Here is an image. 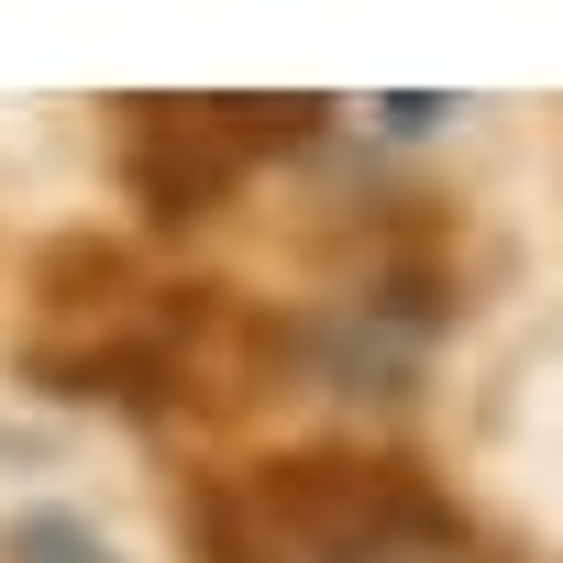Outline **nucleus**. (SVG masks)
Here are the masks:
<instances>
[{
    "instance_id": "1",
    "label": "nucleus",
    "mask_w": 563,
    "mask_h": 563,
    "mask_svg": "<svg viewBox=\"0 0 563 563\" xmlns=\"http://www.w3.org/2000/svg\"><path fill=\"white\" fill-rule=\"evenodd\" d=\"M310 332L276 321L243 288L199 276H144L122 243L67 232L34 254V321H23V387L89 398L122 420H232L288 376Z\"/></svg>"
},
{
    "instance_id": "4",
    "label": "nucleus",
    "mask_w": 563,
    "mask_h": 563,
    "mask_svg": "<svg viewBox=\"0 0 563 563\" xmlns=\"http://www.w3.org/2000/svg\"><path fill=\"white\" fill-rule=\"evenodd\" d=\"M0 563H122L78 508H12L0 519Z\"/></svg>"
},
{
    "instance_id": "3",
    "label": "nucleus",
    "mask_w": 563,
    "mask_h": 563,
    "mask_svg": "<svg viewBox=\"0 0 563 563\" xmlns=\"http://www.w3.org/2000/svg\"><path fill=\"white\" fill-rule=\"evenodd\" d=\"M321 122H332V100H122L111 111V177L155 232H188V221H221Z\"/></svg>"
},
{
    "instance_id": "2",
    "label": "nucleus",
    "mask_w": 563,
    "mask_h": 563,
    "mask_svg": "<svg viewBox=\"0 0 563 563\" xmlns=\"http://www.w3.org/2000/svg\"><path fill=\"white\" fill-rule=\"evenodd\" d=\"M188 563H497V541L409 453L310 442L177 486Z\"/></svg>"
}]
</instances>
